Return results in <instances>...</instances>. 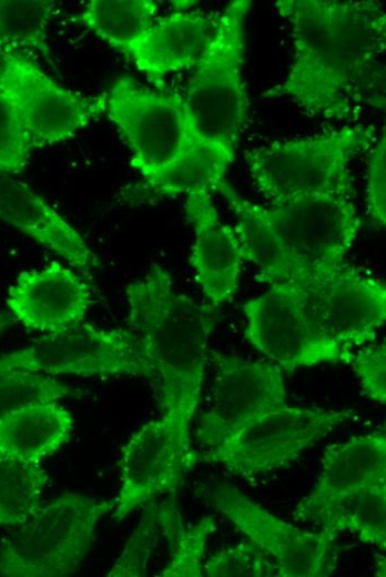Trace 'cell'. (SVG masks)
I'll list each match as a JSON object with an SVG mask.
<instances>
[{
    "label": "cell",
    "instance_id": "cell-26",
    "mask_svg": "<svg viewBox=\"0 0 386 577\" xmlns=\"http://www.w3.org/2000/svg\"><path fill=\"white\" fill-rule=\"evenodd\" d=\"M49 476L40 463L0 456V526L17 527L43 504Z\"/></svg>",
    "mask_w": 386,
    "mask_h": 577
},
{
    "label": "cell",
    "instance_id": "cell-2",
    "mask_svg": "<svg viewBox=\"0 0 386 577\" xmlns=\"http://www.w3.org/2000/svg\"><path fill=\"white\" fill-rule=\"evenodd\" d=\"M125 293L128 324L154 366L162 415L191 431L202 395L215 307L176 292L170 273L156 263Z\"/></svg>",
    "mask_w": 386,
    "mask_h": 577
},
{
    "label": "cell",
    "instance_id": "cell-5",
    "mask_svg": "<svg viewBox=\"0 0 386 577\" xmlns=\"http://www.w3.org/2000/svg\"><path fill=\"white\" fill-rule=\"evenodd\" d=\"M112 499L64 493L42 505L0 546V576L67 577L88 555Z\"/></svg>",
    "mask_w": 386,
    "mask_h": 577
},
{
    "label": "cell",
    "instance_id": "cell-15",
    "mask_svg": "<svg viewBox=\"0 0 386 577\" xmlns=\"http://www.w3.org/2000/svg\"><path fill=\"white\" fill-rule=\"evenodd\" d=\"M307 316L322 336L352 350L375 340L386 320V288L347 265L322 277L295 283Z\"/></svg>",
    "mask_w": 386,
    "mask_h": 577
},
{
    "label": "cell",
    "instance_id": "cell-1",
    "mask_svg": "<svg viewBox=\"0 0 386 577\" xmlns=\"http://www.w3.org/2000/svg\"><path fill=\"white\" fill-rule=\"evenodd\" d=\"M294 55L285 79L264 99H291L311 117L346 119L365 74L386 48V14L377 1L278 0Z\"/></svg>",
    "mask_w": 386,
    "mask_h": 577
},
{
    "label": "cell",
    "instance_id": "cell-19",
    "mask_svg": "<svg viewBox=\"0 0 386 577\" xmlns=\"http://www.w3.org/2000/svg\"><path fill=\"white\" fill-rule=\"evenodd\" d=\"M0 220L54 252L82 274L101 266L81 234L38 193L9 173L0 172Z\"/></svg>",
    "mask_w": 386,
    "mask_h": 577
},
{
    "label": "cell",
    "instance_id": "cell-18",
    "mask_svg": "<svg viewBox=\"0 0 386 577\" xmlns=\"http://www.w3.org/2000/svg\"><path fill=\"white\" fill-rule=\"evenodd\" d=\"M184 212L195 235L190 263L209 304L217 307L237 291L245 260L241 242L234 227L219 219L209 190L186 194Z\"/></svg>",
    "mask_w": 386,
    "mask_h": 577
},
{
    "label": "cell",
    "instance_id": "cell-23",
    "mask_svg": "<svg viewBox=\"0 0 386 577\" xmlns=\"http://www.w3.org/2000/svg\"><path fill=\"white\" fill-rule=\"evenodd\" d=\"M156 11L152 0H91L77 19L126 57L155 21Z\"/></svg>",
    "mask_w": 386,
    "mask_h": 577
},
{
    "label": "cell",
    "instance_id": "cell-33",
    "mask_svg": "<svg viewBox=\"0 0 386 577\" xmlns=\"http://www.w3.org/2000/svg\"><path fill=\"white\" fill-rule=\"evenodd\" d=\"M386 135H383L372 149L366 183L367 213L374 224L386 223Z\"/></svg>",
    "mask_w": 386,
    "mask_h": 577
},
{
    "label": "cell",
    "instance_id": "cell-22",
    "mask_svg": "<svg viewBox=\"0 0 386 577\" xmlns=\"http://www.w3.org/2000/svg\"><path fill=\"white\" fill-rule=\"evenodd\" d=\"M215 191L225 199L235 215L234 230L245 260L258 269L257 281L268 284L297 282L299 272L264 215L262 205L244 199L224 180Z\"/></svg>",
    "mask_w": 386,
    "mask_h": 577
},
{
    "label": "cell",
    "instance_id": "cell-10",
    "mask_svg": "<svg viewBox=\"0 0 386 577\" xmlns=\"http://www.w3.org/2000/svg\"><path fill=\"white\" fill-rule=\"evenodd\" d=\"M262 209L299 272L295 283L326 276L346 265L360 227L352 199L312 195Z\"/></svg>",
    "mask_w": 386,
    "mask_h": 577
},
{
    "label": "cell",
    "instance_id": "cell-13",
    "mask_svg": "<svg viewBox=\"0 0 386 577\" xmlns=\"http://www.w3.org/2000/svg\"><path fill=\"white\" fill-rule=\"evenodd\" d=\"M214 366L212 401L200 416L195 438L214 448L262 415L287 406L283 370L274 362L209 351Z\"/></svg>",
    "mask_w": 386,
    "mask_h": 577
},
{
    "label": "cell",
    "instance_id": "cell-21",
    "mask_svg": "<svg viewBox=\"0 0 386 577\" xmlns=\"http://www.w3.org/2000/svg\"><path fill=\"white\" fill-rule=\"evenodd\" d=\"M73 417L57 401L23 406L0 416V456L40 463L71 437Z\"/></svg>",
    "mask_w": 386,
    "mask_h": 577
},
{
    "label": "cell",
    "instance_id": "cell-16",
    "mask_svg": "<svg viewBox=\"0 0 386 577\" xmlns=\"http://www.w3.org/2000/svg\"><path fill=\"white\" fill-rule=\"evenodd\" d=\"M319 476L292 516L295 522L316 523L342 499L370 486L386 483L384 431L352 436L323 449Z\"/></svg>",
    "mask_w": 386,
    "mask_h": 577
},
{
    "label": "cell",
    "instance_id": "cell-7",
    "mask_svg": "<svg viewBox=\"0 0 386 577\" xmlns=\"http://www.w3.org/2000/svg\"><path fill=\"white\" fill-rule=\"evenodd\" d=\"M54 375L155 378L140 336L131 330H104L80 323L47 333L28 346L0 356V370Z\"/></svg>",
    "mask_w": 386,
    "mask_h": 577
},
{
    "label": "cell",
    "instance_id": "cell-4",
    "mask_svg": "<svg viewBox=\"0 0 386 577\" xmlns=\"http://www.w3.org/2000/svg\"><path fill=\"white\" fill-rule=\"evenodd\" d=\"M374 143V128L345 125L245 151L244 158L256 191L270 205L312 195L352 199L351 163Z\"/></svg>",
    "mask_w": 386,
    "mask_h": 577
},
{
    "label": "cell",
    "instance_id": "cell-12",
    "mask_svg": "<svg viewBox=\"0 0 386 577\" xmlns=\"http://www.w3.org/2000/svg\"><path fill=\"white\" fill-rule=\"evenodd\" d=\"M242 310L247 320L245 338L282 370L291 373L321 363L349 364L353 351L317 333L295 283H273L247 300Z\"/></svg>",
    "mask_w": 386,
    "mask_h": 577
},
{
    "label": "cell",
    "instance_id": "cell-17",
    "mask_svg": "<svg viewBox=\"0 0 386 577\" xmlns=\"http://www.w3.org/2000/svg\"><path fill=\"white\" fill-rule=\"evenodd\" d=\"M7 306L24 327L53 333L83 322L91 291L72 270L55 261L20 273L9 287Z\"/></svg>",
    "mask_w": 386,
    "mask_h": 577
},
{
    "label": "cell",
    "instance_id": "cell-3",
    "mask_svg": "<svg viewBox=\"0 0 386 577\" xmlns=\"http://www.w3.org/2000/svg\"><path fill=\"white\" fill-rule=\"evenodd\" d=\"M251 6L248 0L231 1L216 16L212 38L182 95L196 150L224 173L234 160L248 105L243 61Z\"/></svg>",
    "mask_w": 386,
    "mask_h": 577
},
{
    "label": "cell",
    "instance_id": "cell-11",
    "mask_svg": "<svg viewBox=\"0 0 386 577\" xmlns=\"http://www.w3.org/2000/svg\"><path fill=\"white\" fill-rule=\"evenodd\" d=\"M200 496L274 560L278 577H322L332 574L333 545L337 538L332 532L296 527L228 483L203 487Z\"/></svg>",
    "mask_w": 386,
    "mask_h": 577
},
{
    "label": "cell",
    "instance_id": "cell-28",
    "mask_svg": "<svg viewBox=\"0 0 386 577\" xmlns=\"http://www.w3.org/2000/svg\"><path fill=\"white\" fill-rule=\"evenodd\" d=\"M72 393L69 385L42 373L0 370V416L30 404L58 401Z\"/></svg>",
    "mask_w": 386,
    "mask_h": 577
},
{
    "label": "cell",
    "instance_id": "cell-31",
    "mask_svg": "<svg viewBox=\"0 0 386 577\" xmlns=\"http://www.w3.org/2000/svg\"><path fill=\"white\" fill-rule=\"evenodd\" d=\"M32 150L29 134L19 114L0 92V172L22 171Z\"/></svg>",
    "mask_w": 386,
    "mask_h": 577
},
{
    "label": "cell",
    "instance_id": "cell-27",
    "mask_svg": "<svg viewBox=\"0 0 386 577\" xmlns=\"http://www.w3.org/2000/svg\"><path fill=\"white\" fill-rule=\"evenodd\" d=\"M55 8L49 0H0V49H33L50 59L48 27Z\"/></svg>",
    "mask_w": 386,
    "mask_h": 577
},
{
    "label": "cell",
    "instance_id": "cell-14",
    "mask_svg": "<svg viewBox=\"0 0 386 577\" xmlns=\"http://www.w3.org/2000/svg\"><path fill=\"white\" fill-rule=\"evenodd\" d=\"M197 463L191 431L163 415L148 422L121 449L112 518L119 523L158 496L174 494Z\"/></svg>",
    "mask_w": 386,
    "mask_h": 577
},
{
    "label": "cell",
    "instance_id": "cell-20",
    "mask_svg": "<svg viewBox=\"0 0 386 577\" xmlns=\"http://www.w3.org/2000/svg\"><path fill=\"white\" fill-rule=\"evenodd\" d=\"M215 19L200 11H176L153 22L130 48V58L158 90L171 72L195 67L206 49Z\"/></svg>",
    "mask_w": 386,
    "mask_h": 577
},
{
    "label": "cell",
    "instance_id": "cell-8",
    "mask_svg": "<svg viewBox=\"0 0 386 577\" xmlns=\"http://www.w3.org/2000/svg\"><path fill=\"white\" fill-rule=\"evenodd\" d=\"M354 415L352 408L287 405L254 419L223 444L199 451V463L219 464L246 478L288 467Z\"/></svg>",
    "mask_w": 386,
    "mask_h": 577
},
{
    "label": "cell",
    "instance_id": "cell-9",
    "mask_svg": "<svg viewBox=\"0 0 386 577\" xmlns=\"http://www.w3.org/2000/svg\"><path fill=\"white\" fill-rule=\"evenodd\" d=\"M0 92L19 114L32 149L67 140L105 113L106 92L68 90L20 49H0Z\"/></svg>",
    "mask_w": 386,
    "mask_h": 577
},
{
    "label": "cell",
    "instance_id": "cell-29",
    "mask_svg": "<svg viewBox=\"0 0 386 577\" xmlns=\"http://www.w3.org/2000/svg\"><path fill=\"white\" fill-rule=\"evenodd\" d=\"M206 577H278L274 560L254 541L246 539L223 547L203 564Z\"/></svg>",
    "mask_w": 386,
    "mask_h": 577
},
{
    "label": "cell",
    "instance_id": "cell-32",
    "mask_svg": "<svg viewBox=\"0 0 386 577\" xmlns=\"http://www.w3.org/2000/svg\"><path fill=\"white\" fill-rule=\"evenodd\" d=\"M349 364L367 397L386 403V344H364L352 352Z\"/></svg>",
    "mask_w": 386,
    "mask_h": 577
},
{
    "label": "cell",
    "instance_id": "cell-25",
    "mask_svg": "<svg viewBox=\"0 0 386 577\" xmlns=\"http://www.w3.org/2000/svg\"><path fill=\"white\" fill-rule=\"evenodd\" d=\"M161 534L167 538L171 555L161 577H202L209 537L216 529L212 516L184 526L173 504H160Z\"/></svg>",
    "mask_w": 386,
    "mask_h": 577
},
{
    "label": "cell",
    "instance_id": "cell-6",
    "mask_svg": "<svg viewBox=\"0 0 386 577\" xmlns=\"http://www.w3.org/2000/svg\"><path fill=\"white\" fill-rule=\"evenodd\" d=\"M105 112L131 150V165L151 184L194 148L182 95L130 77L106 92Z\"/></svg>",
    "mask_w": 386,
    "mask_h": 577
},
{
    "label": "cell",
    "instance_id": "cell-30",
    "mask_svg": "<svg viewBox=\"0 0 386 577\" xmlns=\"http://www.w3.org/2000/svg\"><path fill=\"white\" fill-rule=\"evenodd\" d=\"M159 510L160 504L150 502L121 555L109 571V577H142L146 575L150 558L161 534Z\"/></svg>",
    "mask_w": 386,
    "mask_h": 577
},
{
    "label": "cell",
    "instance_id": "cell-24",
    "mask_svg": "<svg viewBox=\"0 0 386 577\" xmlns=\"http://www.w3.org/2000/svg\"><path fill=\"white\" fill-rule=\"evenodd\" d=\"M335 535L352 533L365 544L386 548V483L362 489L326 510L315 523Z\"/></svg>",
    "mask_w": 386,
    "mask_h": 577
},
{
    "label": "cell",
    "instance_id": "cell-34",
    "mask_svg": "<svg viewBox=\"0 0 386 577\" xmlns=\"http://www.w3.org/2000/svg\"><path fill=\"white\" fill-rule=\"evenodd\" d=\"M14 322L11 314L6 312L0 313V335Z\"/></svg>",
    "mask_w": 386,
    "mask_h": 577
}]
</instances>
